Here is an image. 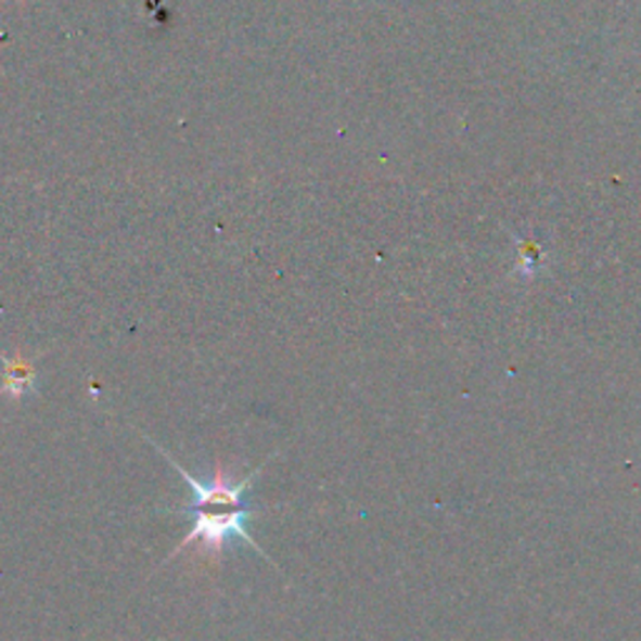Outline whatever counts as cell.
<instances>
[{"mask_svg":"<svg viewBox=\"0 0 641 641\" xmlns=\"http://www.w3.org/2000/svg\"><path fill=\"white\" fill-rule=\"evenodd\" d=\"M3 359V376H0V394L11 396V399H23V396L34 392L36 386V367L34 361L23 359V356H0Z\"/></svg>","mask_w":641,"mask_h":641,"instance_id":"obj_2","label":"cell"},{"mask_svg":"<svg viewBox=\"0 0 641 641\" xmlns=\"http://www.w3.org/2000/svg\"><path fill=\"white\" fill-rule=\"evenodd\" d=\"M151 444L156 446L161 453H164V457L168 459V464L183 476V482L189 484V489L193 491L191 504L178 509L181 514L193 518V526L183 537V541L178 543L174 551H170L168 562L174 556L181 554L183 549H189L191 543H201L203 554L221 559L226 543H229L231 537H239L243 543H246V547L256 549L258 554H264L261 547H258V543L254 541V537H251L248 526H246L248 518L256 514V509H251L246 504V499H243L246 497V491L251 489V484H254V478L261 474L264 464L258 466L256 472H251L239 484H231V478H229V474L223 472L221 464L216 466V474H214V478H210V482H201V478L185 472V469L178 464V461L170 457L168 451L161 449L156 441H151Z\"/></svg>","mask_w":641,"mask_h":641,"instance_id":"obj_1","label":"cell"}]
</instances>
